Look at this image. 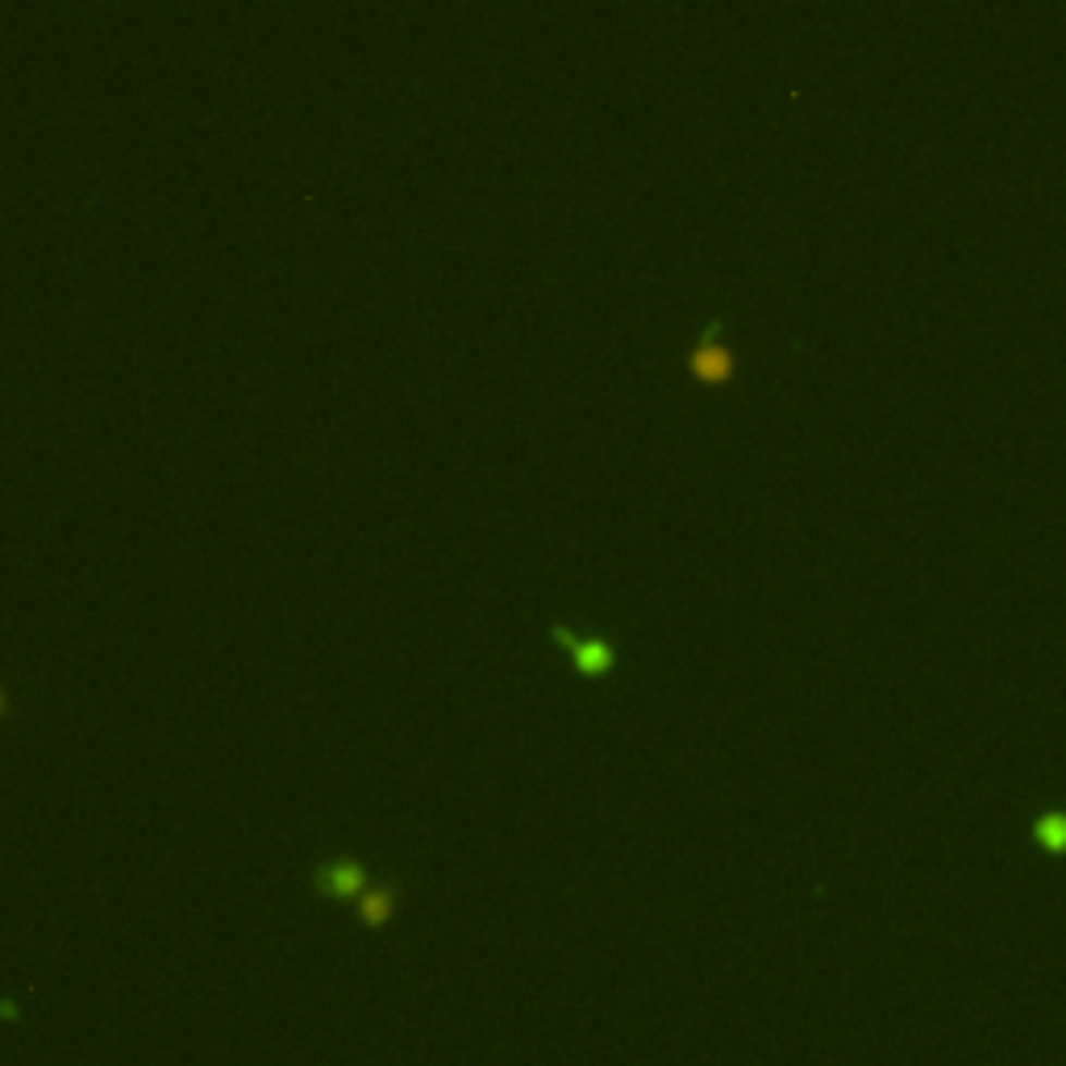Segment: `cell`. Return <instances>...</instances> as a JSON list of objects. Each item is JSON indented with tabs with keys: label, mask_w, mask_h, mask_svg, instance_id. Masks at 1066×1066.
I'll list each match as a JSON object with an SVG mask.
<instances>
[{
	"label": "cell",
	"mask_w": 1066,
	"mask_h": 1066,
	"mask_svg": "<svg viewBox=\"0 0 1066 1066\" xmlns=\"http://www.w3.org/2000/svg\"><path fill=\"white\" fill-rule=\"evenodd\" d=\"M1038 842L1050 850H1066V812H1050L1038 821Z\"/></svg>",
	"instance_id": "5b68a950"
},
{
	"label": "cell",
	"mask_w": 1066,
	"mask_h": 1066,
	"mask_svg": "<svg viewBox=\"0 0 1066 1066\" xmlns=\"http://www.w3.org/2000/svg\"><path fill=\"white\" fill-rule=\"evenodd\" d=\"M317 892H326L330 900H358L367 892V867L358 858H330L317 867Z\"/></svg>",
	"instance_id": "3957f363"
},
{
	"label": "cell",
	"mask_w": 1066,
	"mask_h": 1066,
	"mask_svg": "<svg viewBox=\"0 0 1066 1066\" xmlns=\"http://www.w3.org/2000/svg\"><path fill=\"white\" fill-rule=\"evenodd\" d=\"M396 900H401V887H396V883H383V887H367V892L358 896V917H363V924L392 921V912H396Z\"/></svg>",
	"instance_id": "277c9868"
},
{
	"label": "cell",
	"mask_w": 1066,
	"mask_h": 1066,
	"mask_svg": "<svg viewBox=\"0 0 1066 1066\" xmlns=\"http://www.w3.org/2000/svg\"><path fill=\"white\" fill-rule=\"evenodd\" d=\"M687 367H691V376L700 383H725L734 376V351H730V342L721 338V321H709L704 333H700V342L691 346V355H687Z\"/></svg>",
	"instance_id": "7a4b0ae2"
},
{
	"label": "cell",
	"mask_w": 1066,
	"mask_h": 1066,
	"mask_svg": "<svg viewBox=\"0 0 1066 1066\" xmlns=\"http://www.w3.org/2000/svg\"><path fill=\"white\" fill-rule=\"evenodd\" d=\"M550 638L567 650L571 663H575V671H579L584 679H604V675L616 666V646L604 638V634H575L571 625L554 621V625H550Z\"/></svg>",
	"instance_id": "6da1fadb"
},
{
	"label": "cell",
	"mask_w": 1066,
	"mask_h": 1066,
	"mask_svg": "<svg viewBox=\"0 0 1066 1066\" xmlns=\"http://www.w3.org/2000/svg\"><path fill=\"white\" fill-rule=\"evenodd\" d=\"M4 716H9V687L0 684V721H4Z\"/></svg>",
	"instance_id": "8992f818"
}]
</instances>
